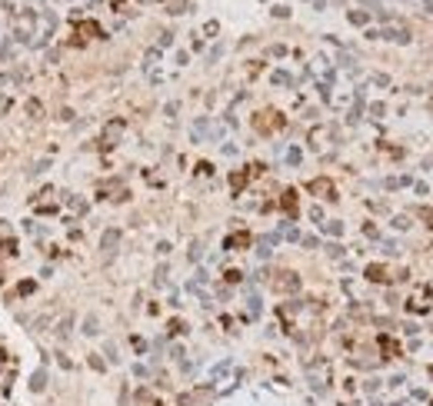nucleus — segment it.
Here are the masks:
<instances>
[{
	"mask_svg": "<svg viewBox=\"0 0 433 406\" xmlns=\"http://www.w3.org/2000/svg\"><path fill=\"white\" fill-rule=\"evenodd\" d=\"M280 127H283V117H280V113H273V110L257 113V130H260V133H270V130H280Z\"/></svg>",
	"mask_w": 433,
	"mask_h": 406,
	"instance_id": "nucleus-1",
	"label": "nucleus"
},
{
	"mask_svg": "<svg viewBox=\"0 0 433 406\" xmlns=\"http://www.w3.org/2000/svg\"><path fill=\"white\" fill-rule=\"evenodd\" d=\"M310 193H317V197H323V200H333L337 197V187L330 184L327 176H317V180H310Z\"/></svg>",
	"mask_w": 433,
	"mask_h": 406,
	"instance_id": "nucleus-2",
	"label": "nucleus"
},
{
	"mask_svg": "<svg viewBox=\"0 0 433 406\" xmlns=\"http://www.w3.org/2000/svg\"><path fill=\"white\" fill-rule=\"evenodd\" d=\"M123 133V120H113V123H107V130H104V137H100V147L104 150H110L113 147V140Z\"/></svg>",
	"mask_w": 433,
	"mask_h": 406,
	"instance_id": "nucleus-3",
	"label": "nucleus"
},
{
	"mask_svg": "<svg viewBox=\"0 0 433 406\" xmlns=\"http://www.w3.org/2000/svg\"><path fill=\"white\" fill-rule=\"evenodd\" d=\"M273 287L280 290V293H293V290L300 287V277H297V273H280V277H277V283H273Z\"/></svg>",
	"mask_w": 433,
	"mask_h": 406,
	"instance_id": "nucleus-4",
	"label": "nucleus"
},
{
	"mask_svg": "<svg viewBox=\"0 0 433 406\" xmlns=\"http://www.w3.org/2000/svg\"><path fill=\"white\" fill-rule=\"evenodd\" d=\"M77 33H80V37H104L100 24H94V20H83V24H77Z\"/></svg>",
	"mask_w": 433,
	"mask_h": 406,
	"instance_id": "nucleus-5",
	"label": "nucleus"
},
{
	"mask_svg": "<svg viewBox=\"0 0 433 406\" xmlns=\"http://www.w3.org/2000/svg\"><path fill=\"white\" fill-rule=\"evenodd\" d=\"M17 30L24 33V37H30V30H33V14H20V17H17Z\"/></svg>",
	"mask_w": 433,
	"mask_h": 406,
	"instance_id": "nucleus-6",
	"label": "nucleus"
},
{
	"mask_svg": "<svg viewBox=\"0 0 433 406\" xmlns=\"http://www.w3.org/2000/svg\"><path fill=\"white\" fill-rule=\"evenodd\" d=\"M247 180H250V167L243 170V173H233V176H230V187H233V193H240L243 187H247Z\"/></svg>",
	"mask_w": 433,
	"mask_h": 406,
	"instance_id": "nucleus-7",
	"label": "nucleus"
},
{
	"mask_svg": "<svg viewBox=\"0 0 433 406\" xmlns=\"http://www.w3.org/2000/svg\"><path fill=\"white\" fill-rule=\"evenodd\" d=\"M237 247H250V233H233L227 240V250H237Z\"/></svg>",
	"mask_w": 433,
	"mask_h": 406,
	"instance_id": "nucleus-8",
	"label": "nucleus"
},
{
	"mask_svg": "<svg viewBox=\"0 0 433 406\" xmlns=\"http://www.w3.org/2000/svg\"><path fill=\"white\" fill-rule=\"evenodd\" d=\"M280 203H283V210H287L290 216L297 213V193H293V190H287V193H283V200H280Z\"/></svg>",
	"mask_w": 433,
	"mask_h": 406,
	"instance_id": "nucleus-9",
	"label": "nucleus"
},
{
	"mask_svg": "<svg viewBox=\"0 0 433 406\" xmlns=\"http://www.w3.org/2000/svg\"><path fill=\"white\" fill-rule=\"evenodd\" d=\"M117 240H120V233H117V230H107V233H104V243H100V247H104V253H110V250L117 247Z\"/></svg>",
	"mask_w": 433,
	"mask_h": 406,
	"instance_id": "nucleus-10",
	"label": "nucleus"
},
{
	"mask_svg": "<svg viewBox=\"0 0 433 406\" xmlns=\"http://www.w3.org/2000/svg\"><path fill=\"white\" fill-rule=\"evenodd\" d=\"M44 386H47V373H44V370H37V373H33V380H30V390L40 393Z\"/></svg>",
	"mask_w": 433,
	"mask_h": 406,
	"instance_id": "nucleus-11",
	"label": "nucleus"
},
{
	"mask_svg": "<svg viewBox=\"0 0 433 406\" xmlns=\"http://www.w3.org/2000/svg\"><path fill=\"white\" fill-rule=\"evenodd\" d=\"M10 253H17V243H14V240H4V243H0V260L10 256Z\"/></svg>",
	"mask_w": 433,
	"mask_h": 406,
	"instance_id": "nucleus-12",
	"label": "nucleus"
},
{
	"mask_svg": "<svg viewBox=\"0 0 433 406\" xmlns=\"http://www.w3.org/2000/svg\"><path fill=\"white\" fill-rule=\"evenodd\" d=\"M33 290H37V283H33V280H24V283L17 287V293H20V296H27V293H33Z\"/></svg>",
	"mask_w": 433,
	"mask_h": 406,
	"instance_id": "nucleus-13",
	"label": "nucleus"
},
{
	"mask_svg": "<svg viewBox=\"0 0 433 406\" xmlns=\"http://www.w3.org/2000/svg\"><path fill=\"white\" fill-rule=\"evenodd\" d=\"M380 346H383V353H386V356H393V353H397V346H393V340H390V336H380Z\"/></svg>",
	"mask_w": 433,
	"mask_h": 406,
	"instance_id": "nucleus-14",
	"label": "nucleus"
},
{
	"mask_svg": "<svg viewBox=\"0 0 433 406\" xmlns=\"http://www.w3.org/2000/svg\"><path fill=\"white\" fill-rule=\"evenodd\" d=\"M367 277H370V280H386V270H383V266H370Z\"/></svg>",
	"mask_w": 433,
	"mask_h": 406,
	"instance_id": "nucleus-15",
	"label": "nucleus"
},
{
	"mask_svg": "<svg viewBox=\"0 0 433 406\" xmlns=\"http://www.w3.org/2000/svg\"><path fill=\"white\" fill-rule=\"evenodd\" d=\"M27 113H33V117H37V113H44V107L37 104V100H30V104H27Z\"/></svg>",
	"mask_w": 433,
	"mask_h": 406,
	"instance_id": "nucleus-16",
	"label": "nucleus"
},
{
	"mask_svg": "<svg viewBox=\"0 0 433 406\" xmlns=\"http://www.w3.org/2000/svg\"><path fill=\"white\" fill-rule=\"evenodd\" d=\"M430 376H433V367H430Z\"/></svg>",
	"mask_w": 433,
	"mask_h": 406,
	"instance_id": "nucleus-17",
	"label": "nucleus"
}]
</instances>
